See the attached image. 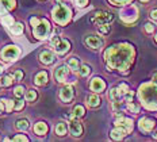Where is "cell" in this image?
I'll list each match as a JSON object with an SVG mask.
<instances>
[{"instance_id": "cell-45", "label": "cell", "mask_w": 157, "mask_h": 142, "mask_svg": "<svg viewBox=\"0 0 157 142\" xmlns=\"http://www.w3.org/2000/svg\"><path fill=\"white\" fill-rule=\"evenodd\" d=\"M155 137H156V138H157V134H155Z\"/></svg>"}, {"instance_id": "cell-2", "label": "cell", "mask_w": 157, "mask_h": 142, "mask_svg": "<svg viewBox=\"0 0 157 142\" xmlns=\"http://www.w3.org/2000/svg\"><path fill=\"white\" fill-rule=\"evenodd\" d=\"M141 99L144 102V104L148 108H156L157 107V87L155 85H144L141 88Z\"/></svg>"}, {"instance_id": "cell-31", "label": "cell", "mask_w": 157, "mask_h": 142, "mask_svg": "<svg viewBox=\"0 0 157 142\" xmlns=\"http://www.w3.org/2000/svg\"><path fill=\"white\" fill-rule=\"evenodd\" d=\"M2 81H3V85H10L12 81H14V77H11V76H7V77H4Z\"/></svg>"}, {"instance_id": "cell-36", "label": "cell", "mask_w": 157, "mask_h": 142, "mask_svg": "<svg viewBox=\"0 0 157 142\" xmlns=\"http://www.w3.org/2000/svg\"><path fill=\"white\" fill-rule=\"evenodd\" d=\"M22 107H23V102H22V100H16V103H15V108H16V110H21Z\"/></svg>"}, {"instance_id": "cell-1", "label": "cell", "mask_w": 157, "mask_h": 142, "mask_svg": "<svg viewBox=\"0 0 157 142\" xmlns=\"http://www.w3.org/2000/svg\"><path fill=\"white\" fill-rule=\"evenodd\" d=\"M106 61L109 67L123 71L127 69L133 61V49L129 45H118L106 52Z\"/></svg>"}, {"instance_id": "cell-38", "label": "cell", "mask_w": 157, "mask_h": 142, "mask_svg": "<svg viewBox=\"0 0 157 142\" xmlns=\"http://www.w3.org/2000/svg\"><path fill=\"white\" fill-rule=\"evenodd\" d=\"M150 18H152V19H156V21H157V10H153L152 14H150Z\"/></svg>"}, {"instance_id": "cell-4", "label": "cell", "mask_w": 157, "mask_h": 142, "mask_svg": "<svg viewBox=\"0 0 157 142\" xmlns=\"http://www.w3.org/2000/svg\"><path fill=\"white\" fill-rule=\"evenodd\" d=\"M113 21V15L110 12L106 11H99V12H95L91 18V22L95 23L96 26H102V25H107Z\"/></svg>"}, {"instance_id": "cell-27", "label": "cell", "mask_w": 157, "mask_h": 142, "mask_svg": "<svg viewBox=\"0 0 157 142\" xmlns=\"http://www.w3.org/2000/svg\"><path fill=\"white\" fill-rule=\"evenodd\" d=\"M2 22L4 23L6 26H12V22H14V21H12L11 16H3V18H2Z\"/></svg>"}, {"instance_id": "cell-30", "label": "cell", "mask_w": 157, "mask_h": 142, "mask_svg": "<svg viewBox=\"0 0 157 142\" xmlns=\"http://www.w3.org/2000/svg\"><path fill=\"white\" fill-rule=\"evenodd\" d=\"M99 31L102 33V34H107V33L110 31V26H107V25H102V26H99Z\"/></svg>"}, {"instance_id": "cell-20", "label": "cell", "mask_w": 157, "mask_h": 142, "mask_svg": "<svg viewBox=\"0 0 157 142\" xmlns=\"http://www.w3.org/2000/svg\"><path fill=\"white\" fill-rule=\"evenodd\" d=\"M87 103L91 106V107H96V106H99L100 103V99L99 96H96V95H90V96L87 98Z\"/></svg>"}, {"instance_id": "cell-17", "label": "cell", "mask_w": 157, "mask_h": 142, "mask_svg": "<svg viewBox=\"0 0 157 142\" xmlns=\"http://www.w3.org/2000/svg\"><path fill=\"white\" fill-rule=\"evenodd\" d=\"M39 58H41V61L44 62V64H52V62H53V60H54V56H53V53H52V52L45 50V52L41 53Z\"/></svg>"}, {"instance_id": "cell-37", "label": "cell", "mask_w": 157, "mask_h": 142, "mask_svg": "<svg viewBox=\"0 0 157 142\" xmlns=\"http://www.w3.org/2000/svg\"><path fill=\"white\" fill-rule=\"evenodd\" d=\"M4 103L7 104V111H11V108L14 107V106H12V103H11V102H10V100H4Z\"/></svg>"}, {"instance_id": "cell-16", "label": "cell", "mask_w": 157, "mask_h": 142, "mask_svg": "<svg viewBox=\"0 0 157 142\" xmlns=\"http://www.w3.org/2000/svg\"><path fill=\"white\" fill-rule=\"evenodd\" d=\"M126 134H127V130L121 126H117V129H114V130L111 131V137H113L114 140H119V138L125 137Z\"/></svg>"}, {"instance_id": "cell-8", "label": "cell", "mask_w": 157, "mask_h": 142, "mask_svg": "<svg viewBox=\"0 0 157 142\" xmlns=\"http://www.w3.org/2000/svg\"><path fill=\"white\" fill-rule=\"evenodd\" d=\"M84 42H86L87 46H90L91 49H100L103 46V39L100 37H98V35H88L84 39Z\"/></svg>"}, {"instance_id": "cell-23", "label": "cell", "mask_w": 157, "mask_h": 142, "mask_svg": "<svg viewBox=\"0 0 157 142\" xmlns=\"http://www.w3.org/2000/svg\"><path fill=\"white\" fill-rule=\"evenodd\" d=\"M84 115V108L81 107V106H77V107H75L73 110V117L75 118H80Z\"/></svg>"}, {"instance_id": "cell-22", "label": "cell", "mask_w": 157, "mask_h": 142, "mask_svg": "<svg viewBox=\"0 0 157 142\" xmlns=\"http://www.w3.org/2000/svg\"><path fill=\"white\" fill-rule=\"evenodd\" d=\"M29 127V121L27 119H19L16 122V129L18 130H26Z\"/></svg>"}, {"instance_id": "cell-43", "label": "cell", "mask_w": 157, "mask_h": 142, "mask_svg": "<svg viewBox=\"0 0 157 142\" xmlns=\"http://www.w3.org/2000/svg\"><path fill=\"white\" fill-rule=\"evenodd\" d=\"M2 72H3V68H2V67H0V75H2Z\"/></svg>"}, {"instance_id": "cell-28", "label": "cell", "mask_w": 157, "mask_h": 142, "mask_svg": "<svg viewBox=\"0 0 157 142\" xmlns=\"http://www.w3.org/2000/svg\"><path fill=\"white\" fill-rule=\"evenodd\" d=\"M90 72H91V69H90V67H87V65H83V67L80 68V75L81 76H87Z\"/></svg>"}, {"instance_id": "cell-13", "label": "cell", "mask_w": 157, "mask_h": 142, "mask_svg": "<svg viewBox=\"0 0 157 142\" xmlns=\"http://www.w3.org/2000/svg\"><path fill=\"white\" fill-rule=\"evenodd\" d=\"M155 127V122L152 119H148V118H144V119L140 121V129L142 131H150Z\"/></svg>"}, {"instance_id": "cell-47", "label": "cell", "mask_w": 157, "mask_h": 142, "mask_svg": "<svg viewBox=\"0 0 157 142\" xmlns=\"http://www.w3.org/2000/svg\"><path fill=\"white\" fill-rule=\"evenodd\" d=\"M156 39H157V38H156Z\"/></svg>"}, {"instance_id": "cell-44", "label": "cell", "mask_w": 157, "mask_h": 142, "mask_svg": "<svg viewBox=\"0 0 157 142\" xmlns=\"http://www.w3.org/2000/svg\"><path fill=\"white\" fill-rule=\"evenodd\" d=\"M2 85H3V81H2V80H0V87H2Z\"/></svg>"}, {"instance_id": "cell-46", "label": "cell", "mask_w": 157, "mask_h": 142, "mask_svg": "<svg viewBox=\"0 0 157 142\" xmlns=\"http://www.w3.org/2000/svg\"><path fill=\"white\" fill-rule=\"evenodd\" d=\"M142 2H145V0H142Z\"/></svg>"}, {"instance_id": "cell-15", "label": "cell", "mask_w": 157, "mask_h": 142, "mask_svg": "<svg viewBox=\"0 0 157 142\" xmlns=\"http://www.w3.org/2000/svg\"><path fill=\"white\" fill-rule=\"evenodd\" d=\"M15 7L14 0H0V15L6 12V10H12Z\"/></svg>"}, {"instance_id": "cell-29", "label": "cell", "mask_w": 157, "mask_h": 142, "mask_svg": "<svg viewBox=\"0 0 157 142\" xmlns=\"http://www.w3.org/2000/svg\"><path fill=\"white\" fill-rule=\"evenodd\" d=\"M127 108H129V110H130V111L136 112V114H137V112H138V110H140V108H138V106L133 104V103H132V102H130V103H127Z\"/></svg>"}, {"instance_id": "cell-11", "label": "cell", "mask_w": 157, "mask_h": 142, "mask_svg": "<svg viewBox=\"0 0 157 142\" xmlns=\"http://www.w3.org/2000/svg\"><path fill=\"white\" fill-rule=\"evenodd\" d=\"M115 126H121V127L126 129L127 133H129V131L133 130V122L130 121V119H126V118L121 117V119H118V121L115 122Z\"/></svg>"}, {"instance_id": "cell-9", "label": "cell", "mask_w": 157, "mask_h": 142, "mask_svg": "<svg viewBox=\"0 0 157 142\" xmlns=\"http://www.w3.org/2000/svg\"><path fill=\"white\" fill-rule=\"evenodd\" d=\"M69 130H71V134L73 137H80L83 134V126L78 121H76L75 118H72V121L69 122Z\"/></svg>"}, {"instance_id": "cell-39", "label": "cell", "mask_w": 157, "mask_h": 142, "mask_svg": "<svg viewBox=\"0 0 157 142\" xmlns=\"http://www.w3.org/2000/svg\"><path fill=\"white\" fill-rule=\"evenodd\" d=\"M113 3H115V4H122V3H125L126 0H111Z\"/></svg>"}, {"instance_id": "cell-12", "label": "cell", "mask_w": 157, "mask_h": 142, "mask_svg": "<svg viewBox=\"0 0 157 142\" xmlns=\"http://www.w3.org/2000/svg\"><path fill=\"white\" fill-rule=\"evenodd\" d=\"M67 73H68V68L65 67V65H63V67L57 68L54 72V79L57 81H64L65 77H67Z\"/></svg>"}, {"instance_id": "cell-24", "label": "cell", "mask_w": 157, "mask_h": 142, "mask_svg": "<svg viewBox=\"0 0 157 142\" xmlns=\"http://www.w3.org/2000/svg\"><path fill=\"white\" fill-rule=\"evenodd\" d=\"M68 67H69L71 69H73V71H77L78 69V61L76 60V58H71L69 62H68Z\"/></svg>"}, {"instance_id": "cell-41", "label": "cell", "mask_w": 157, "mask_h": 142, "mask_svg": "<svg viewBox=\"0 0 157 142\" xmlns=\"http://www.w3.org/2000/svg\"><path fill=\"white\" fill-rule=\"evenodd\" d=\"M3 111H4V107H3V104L2 103H0V114H2V112Z\"/></svg>"}, {"instance_id": "cell-25", "label": "cell", "mask_w": 157, "mask_h": 142, "mask_svg": "<svg viewBox=\"0 0 157 142\" xmlns=\"http://www.w3.org/2000/svg\"><path fill=\"white\" fill-rule=\"evenodd\" d=\"M12 33H14V34H21V33H23V25L16 23L15 26H12Z\"/></svg>"}, {"instance_id": "cell-5", "label": "cell", "mask_w": 157, "mask_h": 142, "mask_svg": "<svg viewBox=\"0 0 157 142\" xmlns=\"http://www.w3.org/2000/svg\"><path fill=\"white\" fill-rule=\"evenodd\" d=\"M49 31H50V26H49L48 21H44V19L34 26V34L37 38H46Z\"/></svg>"}, {"instance_id": "cell-42", "label": "cell", "mask_w": 157, "mask_h": 142, "mask_svg": "<svg viewBox=\"0 0 157 142\" xmlns=\"http://www.w3.org/2000/svg\"><path fill=\"white\" fill-rule=\"evenodd\" d=\"M153 80H155V81H156V83H157V73H156V75H155V76H153Z\"/></svg>"}, {"instance_id": "cell-21", "label": "cell", "mask_w": 157, "mask_h": 142, "mask_svg": "<svg viewBox=\"0 0 157 142\" xmlns=\"http://www.w3.org/2000/svg\"><path fill=\"white\" fill-rule=\"evenodd\" d=\"M67 123H64V122H61V123H58L57 126H56V134H58V135H65L67 134Z\"/></svg>"}, {"instance_id": "cell-10", "label": "cell", "mask_w": 157, "mask_h": 142, "mask_svg": "<svg viewBox=\"0 0 157 142\" xmlns=\"http://www.w3.org/2000/svg\"><path fill=\"white\" fill-rule=\"evenodd\" d=\"M60 98H61L63 102H65V103H69V102L72 100V98H73V88H72L71 85L64 87L60 92Z\"/></svg>"}, {"instance_id": "cell-40", "label": "cell", "mask_w": 157, "mask_h": 142, "mask_svg": "<svg viewBox=\"0 0 157 142\" xmlns=\"http://www.w3.org/2000/svg\"><path fill=\"white\" fill-rule=\"evenodd\" d=\"M15 140H16V141H19V140H23V141H27V138H26V137H16V138H15Z\"/></svg>"}, {"instance_id": "cell-3", "label": "cell", "mask_w": 157, "mask_h": 142, "mask_svg": "<svg viewBox=\"0 0 157 142\" xmlns=\"http://www.w3.org/2000/svg\"><path fill=\"white\" fill-rule=\"evenodd\" d=\"M69 18H71V11L65 7L64 4H58L57 7L53 10V19L57 23L64 25V23L68 22V19Z\"/></svg>"}, {"instance_id": "cell-6", "label": "cell", "mask_w": 157, "mask_h": 142, "mask_svg": "<svg viewBox=\"0 0 157 142\" xmlns=\"http://www.w3.org/2000/svg\"><path fill=\"white\" fill-rule=\"evenodd\" d=\"M52 45L54 46L56 52L60 53V54H64V53L69 49V42L65 41V39H61L60 37H57V35L52 37Z\"/></svg>"}, {"instance_id": "cell-32", "label": "cell", "mask_w": 157, "mask_h": 142, "mask_svg": "<svg viewBox=\"0 0 157 142\" xmlns=\"http://www.w3.org/2000/svg\"><path fill=\"white\" fill-rule=\"evenodd\" d=\"M23 88H22V87H18V88H16V90H15V96L16 98H22V96H23Z\"/></svg>"}, {"instance_id": "cell-26", "label": "cell", "mask_w": 157, "mask_h": 142, "mask_svg": "<svg viewBox=\"0 0 157 142\" xmlns=\"http://www.w3.org/2000/svg\"><path fill=\"white\" fill-rule=\"evenodd\" d=\"M26 99H27L29 102H34L35 99H37V94H35V91H29L27 95H26Z\"/></svg>"}, {"instance_id": "cell-18", "label": "cell", "mask_w": 157, "mask_h": 142, "mask_svg": "<svg viewBox=\"0 0 157 142\" xmlns=\"http://www.w3.org/2000/svg\"><path fill=\"white\" fill-rule=\"evenodd\" d=\"M34 131H35V133H37L38 135H44V134H46V131H48V126L44 123V122H39V123L35 125Z\"/></svg>"}, {"instance_id": "cell-35", "label": "cell", "mask_w": 157, "mask_h": 142, "mask_svg": "<svg viewBox=\"0 0 157 142\" xmlns=\"http://www.w3.org/2000/svg\"><path fill=\"white\" fill-rule=\"evenodd\" d=\"M145 30L148 31V33H152L153 30H155V27H153V25H152V23H148V25L145 26Z\"/></svg>"}, {"instance_id": "cell-7", "label": "cell", "mask_w": 157, "mask_h": 142, "mask_svg": "<svg viewBox=\"0 0 157 142\" xmlns=\"http://www.w3.org/2000/svg\"><path fill=\"white\" fill-rule=\"evenodd\" d=\"M19 56V49L16 46H7L4 50L2 52V57L6 61H14Z\"/></svg>"}, {"instance_id": "cell-14", "label": "cell", "mask_w": 157, "mask_h": 142, "mask_svg": "<svg viewBox=\"0 0 157 142\" xmlns=\"http://www.w3.org/2000/svg\"><path fill=\"white\" fill-rule=\"evenodd\" d=\"M104 83H103V80L102 79H94L92 80V83H91V90H92L94 92H102L103 90H104Z\"/></svg>"}, {"instance_id": "cell-33", "label": "cell", "mask_w": 157, "mask_h": 142, "mask_svg": "<svg viewBox=\"0 0 157 142\" xmlns=\"http://www.w3.org/2000/svg\"><path fill=\"white\" fill-rule=\"evenodd\" d=\"M12 77H14V79H15V80H21V79H22V77H23V73H22V72H21V71H16V72H15V73H14V75H12Z\"/></svg>"}, {"instance_id": "cell-34", "label": "cell", "mask_w": 157, "mask_h": 142, "mask_svg": "<svg viewBox=\"0 0 157 142\" xmlns=\"http://www.w3.org/2000/svg\"><path fill=\"white\" fill-rule=\"evenodd\" d=\"M76 3H77L78 7H86L87 3H88V0H76Z\"/></svg>"}, {"instance_id": "cell-19", "label": "cell", "mask_w": 157, "mask_h": 142, "mask_svg": "<svg viewBox=\"0 0 157 142\" xmlns=\"http://www.w3.org/2000/svg\"><path fill=\"white\" fill-rule=\"evenodd\" d=\"M46 81H48L46 72H41V73H38L37 77H35V84L37 85H44V84H46Z\"/></svg>"}]
</instances>
